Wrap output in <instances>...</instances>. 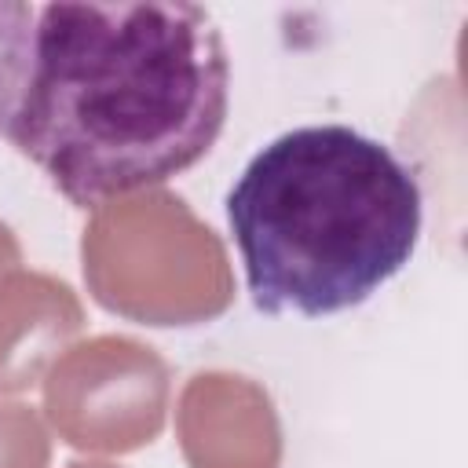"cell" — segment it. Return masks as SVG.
<instances>
[{
  "mask_svg": "<svg viewBox=\"0 0 468 468\" xmlns=\"http://www.w3.org/2000/svg\"><path fill=\"white\" fill-rule=\"evenodd\" d=\"M230 106V58L201 4L37 7L29 77L7 124L77 208L161 186L219 139Z\"/></svg>",
  "mask_w": 468,
  "mask_h": 468,
  "instance_id": "obj_1",
  "label": "cell"
},
{
  "mask_svg": "<svg viewBox=\"0 0 468 468\" xmlns=\"http://www.w3.org/2000/svg\"><path fill=\"white\" fill-rule=\"evenodd\" d=\"M227 223L260 311L325 318L358 307L410 263L424 194L380 139L303 124L252 154L227 194Z\"/></svg>",
  "mask_w": 468,
  "mask_h": 468,
  "instance_id": "obj_2",
  "label": "cell"
},
{
  "mask_svg": "<svg viewBox=\"0 0 468 468\" xmlns=\"http://www.w3.org/2000/svg\"><path fill=\"white\" fill-rule=\"evenodd\" d=\"M33 26H37L33 4L0 0V132H7L29 77Z\"/></svg>",
  "mask_w": 468,
  "mask_h": 468,
  "instance_id": "obj_3",
  "label": "cell"
}]
</instances>
